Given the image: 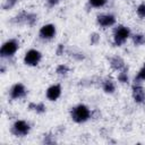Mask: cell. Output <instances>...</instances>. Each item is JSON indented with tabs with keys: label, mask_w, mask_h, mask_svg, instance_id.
Instances as JSON below:
<instances>
[{
	"label": "cell",
	"mask_w": 145,
	"mask_h": 145,
	"mask_svg": "<svg viewBox=\"0 0 145 145\" xmlns=\"http://www.w3.org/2000/svg\"><path fill=\"white\" fill-rule=\"evenodd\" d=\"M89 117H91V111L84 104H79L71 110V118L74 121H76L78 123L85 122L86 120H88Z\"/></svg>",
	"instance_id": "obj_1"
},
{
	"label": "cell",
	"mask_w": 145,
	"mask_h": 145,
	"mask_svg": "<svg viewBox=\"0 0 145 145\" xmlns=\"http://www.w3.org/2000/svg\"><path fill=\"white\" fill-rule=\"evenodd\" d=\"M130 35V31L125 27V26H118L116 29H114V34H113V37H114V43L117 45H121Z\"/></svg>",
	"instance_id": "obj_2"
},
{
	"label": "cell",
	"mask_w": 145,
	"mask_h": 145,
	"mask_svg": "<svg viewBox=\"0 0 145 145\" xmlns=\"http://www.w3.org/2000/svg\"><path fill=\"white\" fill-rule=\"evenodd\" d=\"M18 49V42L16 40H9L3 43L0 50L1 57H11Z\"/></svg>",
	"instance_id": "obj_3"
},
{
	"label": "cell",
	"mask_w": 145,
	"mask_h": 145,
	"mask_svg": "<svg viewBox=\"0 0 145 145\" xmlns=\"http://www.w3.org/2000/svg\"><path fill=\"white\" fill-rule=\"evenodd\" d=\"M29 129H31V127L26 121L17 120L11 128V133L16 136H25L29 133Z\"/></svg>",
	"instance_id": "obj_4"
},
{
	"label": "cell",
	"mask_w": 145,
	"mask_h": 145,
	"mask_svg": "<svg viewBox=\"0 0 145 145\" xmlns=\"http://www.w3.org/2000/svg\"><path fill=\"white\" fill-rule=\"evenodd\" d=\"M41 58H42V54H41L40 51H37V50H29V51L26 52L24 61L28 66H36L40 62Z\"/></svg>",
	"instance_id": "obj_5"
},
{
	"label": "cell",
	"mask_w": 145,
	"mask_h": 145,
	"mask_svg": "<svg viewBox=\"0 0 145 145\" xmlns=\"http://www.w3.org/2000/svg\"><path fill=\"white\" fill-rule=\"evenodd\" d=\"M56 35V27L52 24H48L41 27L40 29V36L45 40H50Z\"/></svg>",
	"instance_id": "obj_6"
},
{
	"label": "cell",
	"mask_w": 145,
	"mask_h": 145,
	"mask_svg": "<svg viewBox=\"0 0 145 145\" xmlns=\"http://www.w3.org/2000/svg\"><path fill=\"white\" fill-rule=\"evenodd\" d=\"M97 23L102 27H109V26H112L116 23V18H114L113 15L103 14V15L97 16Z\"/></svg>",
	"instance_id": "obj_7"
},
{
	"label": "cell",
	"mask_w": 145,
	"mask_h": 145,
	"mask_svg": "<svg viewBox=\"0 0 145 145\" xmlns=\"http://www.w3.org/2000/svg\"><path fill=\"white\" fill-rule=\"evenodd\" d=\"M133 97L137 103H143L145 101V91L140 85L137 84L133 87Z\"/></svg>",
	"instance_id": "obj_8"
},
{
	"label": "cell",
	"mask_w": 145,
	"mask_h": 145,
	"mask_svg": "<svg viewBox=\"0 0 145 145\" xmlns=\"http://www.w3.org/2000/svg\"><path fill=\"white\" fill-rule=\"evenodd\" d=\"M60 94H61V87L58 84L50 86L46 91V97L51 101H56L60 96Z\"/></svg>",
	"instance_id": "obj_9"
},
{
	"label": "cell",
	"mask_w": 145,
	"mask_h": 145,
	"mask_svg": "<svg viewBox=\"0 0 145 145\" xmlns=\"http://www.w3.org/2000/svg\"><path fill=\"white\" fill-rule=\"evenodd\" d=\"M26 94V89L24 87L23 84H16L12 86L11 91H10V96L12 99H20Z\"/></svg>",
	"instance_id": "obj_10"
},
{
	"label": "cell",
	"mask_w": 145,
	"mask_h": 145,
	"mask_svg": "<svg viewBox=\"0 0 145 145\" xmlns=\"http://www.w3.org/2000/svg\"><path fill=\"white\" fill-rule=\"evenodd\" d=\"M111 67L116 70H120L121 68H123V61L121 58L119 57H114L112 60H111Z\"/></svg>",
	"instance_id": "obj_11"
},
{
	"label": "cell",
	"mask_w": 145,
	"mask_h": 145,
	"mask_svg": "<svg viewBox=\"0 0 145 145\" xmlns=\"http://www.w3.org/2000/svg\"><path fill=\"white\" fill-rule=\"evenodd\" d=\"M103 89L106 92V93H113L114 92V84L112 80L108 79L103 83Z\"/></svg>",
	"instance_id": "obj_12"
},
{
	"label": "cell",
	"mask_w": 145,
	"mask_h": 145,
	"mask_svg": "<svg viewBox=\"0 0 145 145\" xmlns=\"http://www.w3.org/2000/svg\"><path fill=\"white\" fill-rule=\"evenodd\" d=\"M133 40H134V43H135L136 45H140V44H144V43H145V36L142 35V34H136V35H134Z\"/></svg>",
	"instance_id": "obj_13"
},
{
	"label": "cell",
	"mask_w": 145,
	"mask_h": 145,
	"mask_svg": "<svg viewBox=\"0 0 145 145\" xmlns=\"http://www.w3.org/2000/svg\"><path fill=\"white\" fill-rule=\"evenodd\" d=\"M105 3H106V0H89V5L92 7H95V8L103 7Z\"/></svg>",
	"instance_id": "obj_14"
},
{
	"label": "cell",
	"mask_w": 145,
	"mask_h": 145,
	"mask_svg": "<svg viewBox=\"0 0 145 145\" xmlns=\"http://www.w3.org/2000/svg\"><path fill=\"white\" fill-rule=\"evenodd\" d=\"M143 80H145V63H144V67L139 70L137 77L135 78V82H136V83H140V82H143Z\"/></svg>",
	"instance_id": "obj_15"
},
{
	"label": "cell",
	"mask_w": 145,
	"mask_h": 145,
	"mask_svg": "<svg viewBox=\"0 0 145 145\" xmlns=\"http://www.w3.org/2000/svg\"><path fill=\"white\" fill-rule=\"evenodd\" d=\"M137 15L140 18H145V3H142L137 7Z\"/></svg>",
	"instance_id": "obj_16"
},
{
	"label": "cell",
	"mask_w": 145,
	"mask_h": 145,
	"mask_svg": "<svg viewBox=\"0 0 145 145\" xmlns=\"http://www.w3.org/2000/svg\"><path fill=\"white\" fill-rule=\"evenodd\" d=\"M68 67L67 66H63V65H60L58 68H57V72L59 74V75H66L67 72H68Z\"/></svg>",
	"instance_id": "obj_17"
},
{
	"label": "cell",
	"mask_w": 145,
	"mask_h": 145,
	"mask_svg": "<svg viewBox=\"0 0 145 145\" xmlns=\"http://www.w3.org/2000/svg\"><path fill=\"white\" fill-rule=\"evenodd\" d=\"M118 79H119V82H121V83H127V82H128L127 72H126V71H121V72H119V75H118Z\"/></svg>",
	"instance_id": "obj_18"
},
{
	"label": "cell",
	"mask_w": 145,
	"mask_h": 145,
	"mask_svg": "<svg viewBox=\"0 0 145 145\" xmlns=\"http://www.w3.org/2000/svg\"><path fill=\"white\" fill-rule=\"evenodd\" d=\"M31 105L34 106V108H35L34 110H35L36 112H39V113H42V112L45 111V106H44L42 103H39V104H31Z\"/></svg>",
	"instance_id": "obj_19"
},
{
	"label": "cell",
	"mask_w": 145,
	"mask_h": 145,
	"mask_svg": "<svg viewBox=\"0 0 145 145\" xmlns=\"http://www.w3.org/2000/svg\"><path fill=\"white\" fill-rule=\"evenodd\" d=\"M62 48H63V45H62V44H60V45H59V49H58V51H57V53H58V54H60V53H61Z\"/></svg>",
	"instance_id": "obj_20"
},
{
	"label": "cell",
	"mask_w": 145,
	"mask_h": 145,
	"mask_svg": "<svg viewBox=\"0 0 145 145\" xmlns=\"http://www.w3.org/2000/svg\"><path fill=\"white\" fill-rule=\"evenodd\" d=\"M49 1H50L51 3H57V2L59 1V0H49Z\"/></svg>",
	"instance_id": "obj_21"
}]
</instances>
